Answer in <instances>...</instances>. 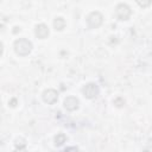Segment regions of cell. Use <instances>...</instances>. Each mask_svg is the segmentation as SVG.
Here are the masks:
<instances>
[{
  "label": "cell",
  "mask_w": 152,
  "mask_h": 152,
  "mask_svg": "<svg viewBox=\"0 0 152 152\" xmlns=\"http://www.w3.org/2000/svg\"><path fill=\"white\" fill-rule=\"evenodd\" d=\"M14 51L19 56H27L32 51V43L26 38H19L14 42Z\"/></svg>",
  "instance_id": "6da1fadb"
},
{
  "label": "cell",
  "mask_w": 152,
  "mask_h": 152,
  "mask_svg": "<svg viewBox=\"0 0 152 152\" xmlns=\"http://www.w3.org/2000/svg\"><path fill=\"white\" fill-rule=\"evenodd\" d=\"M103 21V15L95 11V12H91L88 17H87V25L89 28H97Z\"/></svg>",
  "instance_id": "7a4b0ae2"
},
{
  "label": "cell",
  "mask_w": 152,
  "mask_h": 152,
  "mask_svg": "<svg viewBox=\"0 0 152 152\" xmlns=\"http://www.w3.org/2000/svg\"><path fill=\"white\" fill-rule=\"evenodd\" d=\"M131 13H132V11H131L129 6L126 4H119L115 7V14L120 20H127L129 18Z\"/></svg>",
  "instance_id": "3957f363"
},
{
  "label": "cell",
  "mask_w": 152,
  "mask_h": 152,
  "mask_svg": "<svg viewBox=\"0 0 152 152\" xmlns=\"http://www.w3.org/2000/svg\"><path fill=\"white\" fill-rule=\"evenodd\" d=\"M82 93L87 99H94L99 95V87L95 83H88L82 88Z\"/></svg>",
  "instance_id": "277c9868"
},
{
  "label": "cell",
  "mask_w": 152,
  "mask_h": 152,
  "mask_svg": "<svg viewBox=\"0 0 152 152\" xmlns=\"http://www.w3.org/2000/svg\"><path fill=\"white\" fill-rule=\"evenodd\" d=\"M42 96H43L44 102L48 103V104H53L58 100V93H57V90H55L52 88L44 90V93H43Z\"/></svg>",
  "instance_id": "5b68a950"
},
{
  "label": "cell",
  "mask_w": 152,
  "mask_h": 152,
  "mask_svg": "<svg viewBox=\"0 0 152 152\" xmlns=\"http://www.w3.org/2000/svg\"><path fill=\"white\" fill-rule=\"evenodd\" d=\"M78 104H80V101H78V99H76L75 96H68V97H65V100H64V107H65L68 110H70V112L76 110V109L78 108Z\"/></svg>",
  "instance_id": "8992f818"
},
{
  "label": "cell",
  "mask_w": 152,
  "mask_h": 152,
  "mask_svg": "<svg viewBox=\"0 0 152 152\" xmlns=\"http://www.w3.org/2000/svg\"><path fill=\"white\" fill-rule=\"evenodd\" d=\"M34 33L37 36V38L39 39H45L49 36V27L45 24H38L34 28Z\"/></svg>",
  "instance_id": "52a82bcc"
},
{
  "label": "cell",
  "mask_w": 152,
  "mask_h": 152,
  "mask_svg": "<svg viewBox=\"0 0 152 152\" xmlns=\"http://www.w3.org/2000/svg\"><path fill=\"white\" fill-rule=\"evenodd\" d=\"M53 27L56 31H62L65 27V20L62 17H56L53 19Z\"/></svg>",
  "instance_id": "ba28073f"
},
{
  "label": "cell",
  "mask_w": 152,
  "mask_h": 152,
  "mask_svg": "<svg viewBox=\"0 0 152 152\" xmlns=\"http://www.w3.org/2000/svg\"><path fill=\"white\" fill-rule=\"evenodd\" d=\"M65 141H66V137H65V134H63V133H58V134L55 137V145H56V146H62Z\"/></svg>",
  "instance_id": "9c48e42d"
},
{
  "label": "cell",
  "mask_w": 152,
  "mask_h": 152,
  "mask_svg": "<svg viewBox=\"0 0 152 152\" xmlns=\"http://www.w3.org/2000/svg\"><path fill=\"white\" fill-rule=\"evenodd\" d=\"M26 147V142L24 139H17L15 140V150H24Z\"/></svg>",
  "instance_id": "30bf717a"
},
{
  "label": "cell",
  "mask_w": 152,
  "mask_h": 152,
  "mask_svg": "<svg viewBox=\"0 0 152 152\" xmlns=\"http://www.w3.org/2000/svg\"><path fill=\"white\" fill-rule=\"evenodd\" d=\"M113 103H114L116 107H119V108H120V107H124V106H125V100H124L122 97H120V96H119V97L114 99Z\"/></svg>",
  "instance_id": "8fae6325"
},
{
  "label": "cell",
  "mask_w": 152,
  "mask_h": 152,
  "mask_svg": "<svg viewBox=\"0 0 152 152\" xmlns=\"http://www.w3.org/2000/svg\"><path fill=\"white\" fill-rule=\"evenodd\" d=\"M135 1H137V4H138L140 7H142V8L148 7V6L151 5V0H135Z\"/></svg>",
  "instance_id": "7c38bea8"
},
{
  "label": "cell",
  "mask_w": 152,
  "mask_h": 152,
  "mask_svg": "<svg viewBox=\"0 0 152 152\" xmlns=\"http://www.w3.org/2000/svg\"><path fill=\"white\" fill-rule=\"evenodd\" d=\"M10 106H11V107H15V106H17V99H12V100L10 101Z\"/></svg>",
  "instance_id": "4fadbf2b"
},
{
  "label": "cell",
  "mask_w": 152,
  "mask_h": 152,
  "mask_svg": "<svg viewBox=\"0 0 152 152\" xmlns=\"http://www.w3.org/2000/svg\"><path fill=\"white\" fill-rule=\"evenodd\" d=\"M2 51H4V45H2V43H1V40H0V57H1V55H2Z\"/></svg>",
  "instance_id": "5bb4252c"
},
{
  "label": "cell",
  "mask_w": 152,
  "mask_h": 152,
  "mask_svg": "<svg viewBox=\"0 0 152 152\" xmlns=\"http://www.w3.org/2000/svg\"><path fill=\"white\" fill-rule=\"evenodd\" d=\"M18 31H20V27H14V30H13V33H17Z\"/></svg>",
  "instance_id": "9a60e30c"
},
{
  "label": "cell",
  "mask_w": 152,
  "mask_h": 152,
  "mask_svg": "<svg viewBox=\"0 0 152 152\" xmlns=\"http://www.w3.org/2000/svg\"><path fill=\"white\" fill-rule=\"evenodd\" d=\"M69 150H77V147H68V148H65V151H69Z\"/></svg>",
  "instance_id": "2e32d148"
},
{
  "label": "cell",
  "mask_w": 152,
  "mask_h": 152,
  "mask_svg": "<svg viewBox=\"0 0 152 152\" xmlns=\"http://www.w3.org/2000/svg\"><path fill=\"white\" fill-rule=\"evenodd\" d=\"M0 2H1V0H0Z\"/></svg>",
  "instance_id": "e0dca14e"
}]
</instances>
